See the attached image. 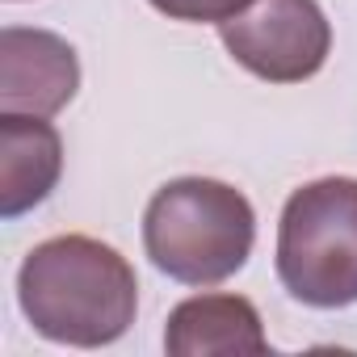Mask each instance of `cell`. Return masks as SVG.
<instances>
[{"label":"cell","mask_w":357,"mask_h":357,"mask_svg":"<svg viewBox=\"0 0 357 357\" xmlns=\"http://www.w3.org/2000/svg\"><path fill=\"white\" fill-rule=\"evenodd\" d=\"M80 89V59L68 38L30 26L0 30V114H59Z\"/></svg>","instance_id":"obj_5"},{"label":"cell","mask_w":357,"mask_h":357,"mask_svg":"<svg viewBox=\"0 0 357 357\" xmlns=\"http://www.w3.org/2000/svg\"><path fill=\"white\" fill-rule=\"evenodd\" d=\"M164 349L172 357H252L269 353L261 311L244 294H194L176 303L164 324Z\"/></svg>","instance_id":"obj_6"},{"label":"cell","mask_w":357,"mask_h":357,"mask_svg":"<svg viewBox=\"0 0 357 357\" xmlns=\"http://www.w3.org/2000/svg\"><path fill=\"white\" fill-rule=\"evenodd\" d=\"M257 244L252 202L215 176H176L143 211V248L160 273L185 286L236 278Z\"/></svg>","instance_id":"obj_2"},{"label":"cell","mask_w":357,"mask_h":357,"mask_svg":"<svg viewBox=\"0 0 357 357\" xmlns=\"http://www.w3.org/2000/svg\"><path fill=\"white\" fill-rule=\"evenodd\" d=\"M63 172V139L38 114H0V215L17 219L51 198Z\"/></svg>","instance_id":"obj_7"},{"label":"cell","mask_w":357,"mask_h":357,"mask_svg":"<svg viewBox=\"0 0 357 357\" xmlns=\"http://www.w3.org/2000/svg\"><path fill=\"white\" fill-rule=\"evenodd\" d=\"M227 55L269 84L311 80L332 51V26L315 0H252L219 22Z\"/></svg>","instance_id":"obj_4"},{"label":"cell","mask_w":357,"mask_h":357,"mask_svg":"<svg viewBox=\"0 0 357 357\" xmlns=\"http://www.w3.org/2000/svg\"><path fill=\"white\" fill-rule=\"evenodd\" d=\"M151 9H160L164 17H172V22H227V17H236L244 5H252V0H147Z\"/></svg>","instance_id":"obj_8"},{"label":"cell","mask_w":357,"mask_h":357,"mask_svg":"<svg viewBox=\"0 0 357 357\" xmlns=\"http://www.w3.org/2000/svg\"><path fill=\"white\" fill-rule=\"evenodd\" d=\"M278 278L290 298L319 311L357 303V176H319L286 198Z\"/></svg>","instance_id":"obj_3"},{"label":"cell","mask_w":357,"mask_h":357,"mask_svg":"<svg viewBox=\"0 0 357 357\" xmlns=\"http://www.w3.org/2000/svg\"><path fill=\"white\" fill-rule=\"evenodd\" d=\"M17 303L38 336L76 349H101L126 336L139 311L130 261L93 236H55L26 252Z\"/></svg>","instance_id":"obj_1"}]
</instances>
